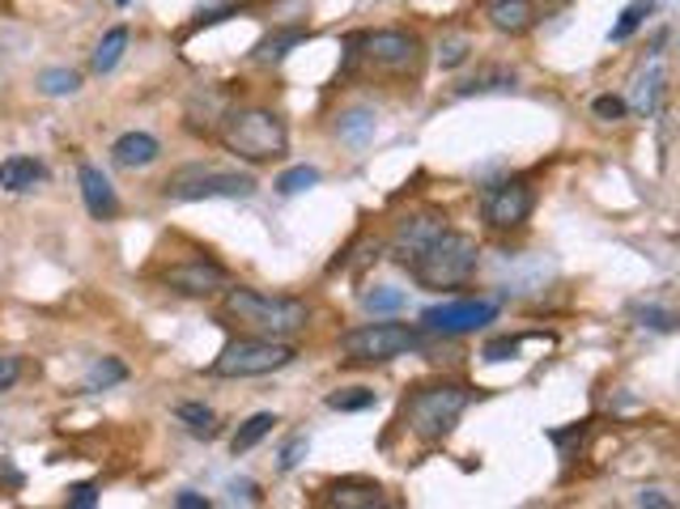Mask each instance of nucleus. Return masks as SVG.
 I'll use <instances>...</instances> for the list:
<instances>
[{
    "instance_id": "1",
    "label": "nucleus",
    "mask_w": 680,
    "mask_h": 509,
    "mask_svg": "<svg viewBox=\"0 0 680 509\" xmlns=\"http://www.w3.org/2000/svg\"><path fill=\"white\" fill-rule=\"evenodd\" d=\"M222 315L238 323L247 336H264V340H293L298 331L311 327V306L302 297H286V293H259V289L230 285Z\"/></svg>"
},
{
    "instance_id": "2",
    "label": "nucleus",
    "mask_w": 680,
    "mask_h": 509,
    "mask_svg": "<svg viewBox=\"0 0 680 509\" xmlns=\"http://www.w3.org/2000/svg\"><path fill=\"white\" fill-rule=\"evenodd\" d=\"M477 263H481V247L472 234H459V229H443L430 247H425L413 263H409V276L422 289H459L477 276Z\"/></svg>"
},
{
    "instance_id": "3",
    "label": "nucleus",
    "mask_w": 680,
    "mask_h": 509,
    "mask_svg": "<svg viewBox=\"0 0 680 509\" xmlns=\"http://www.w3.org/2000/svg\"><path fill=\"white\" fill-rule=\"evenodd\" d=\"M222 145L243 161H277L290 149V132L268 106H234L222 115Z\"/></svg>"
},
{
    "instance_id": "4",
    "label": "nucleus",
    "mask_w": 680,
    "mask_h": 509,
    "mask_svg": "<svg viewBox=\"0 0 680 509\" xmlns=\"http://www.w3.org/2000/svg\"><path fill=\"white\" fill-rule=\"evenodd\" d=\"M472 404V391L464 382H430L417 386L409 399H404V429L422 442H443L459 425V416L468 412Z\"/></svg>"
},
{
    "instance_id": "5",
    "label": "nucleus",
    "mask_w": 680,
    "mask_h": 509,
    "mask_svg": "<svg viewBox=\"0 0 680 509\" xmlns=\"http://www.w3.org/2000/svg\"><path fill=\"white\" fill-rule=\"evenodd\" d=\"M298 349L290 340H264V336H238L230 340L226 349L218 352L213 361V378H264V374H277L286 370Z\"/></svg>"
},
{
    "instance_id": "6",
    "label": "nucleus",
    "mask_w": 680,
    "mask_h": 509,
    "mask_svg": "<svg viewBox=\"0 0 680 509\" xmlns=\"http://www.w3.org/2000/svg\"><path fill=\"white\" fill-rule=\"evenodd\" d=\"M425 327H409V323H366L341 336V352L357 361V365H383L404 352L422 349Z\"/></svg>"
},
{
    "instance_id": "7",
    "label": "nucleus",
    "mask_w": 680,
    "mask_h": 509,
    "mask_svg": "<svg viewBox=\"0 0 680 509\" xmlns=\"http://www.w3.org/2000/svg\"><path fill=\"white\" fill-rule=\"evenodd\" d=\"M166 200H247L256 195L252 174L234 170H209V166H183L163 183Z\"/></svg>"
},
{
    "instance_id": "8",
    "label": "nucleus",
    "mask_w": 680,
    "mask_h": 509,
    "mask_svg": "<svg viewBox=\"0 0 680 509\" xmlns=\"http://www.w3.org/2000/svg\"><path fill=\"white\" fill-rule=\"evenodd\" d=\"M357 56L379 68V72H395V77H417L422 68V38L413 31H400V26H388V31H366L357 34Z\"/></svg>"
},
{
    "instance_id": "9",
    "label": "nucleus",
    "mask_w": 680,
    "mask_h": 509,
    "mask_svg": "<svg viewBox=\"0 0 680 509\" xmlns=\"http://www.w3.org/2000/svg\"><path fill=\"white\" fill-rule=\"evenodd\" d=\"M532 213H536V191L523 179L493 183L481 200V217H486L489 229H519V225L532 222Z\"/></svg>"
},
{
    "instance_id": "10",
    "label": "nucleus",
    "mask_w": 680,
    "mask_h": 509,
    "mask_svg": "<svg viewBox=\"0 0 680 509\" xmlns=\"http://www.w3.org/2000/svg\"><path fill=\"white\" fill-rule=\"evenodd\" d=\"M163 285L170 293H183V297H213V293H226L230 289V272L222 263L196 255V259H179L163 272Z\"/></svg>"
},
{
    "instance_id": "11",
    "label": "nucleus",
    "mask_w": 680,
    "mask_h": 509,
    "mask_svg": "<svg viewBox=\"0 0 680 509\" xmlns=\"http://www.w3.org/2000/svg\"><path fill=\"white\" fill-rule=\"evenodd\" d=\"M447 229V217L443 213H434V208H425V213H417V217H404V222L395 225V234H391V259L400 263V268H409L417 255L438 238Z\"/></svg>"
},
{
    "instance_id": "12",
    "label": "nucleus",
    "mask_w": 680,
    "mask_h": 509,
    "mask_svg": "<svg viewBox=\"0 0 680 509\" xmlns=\"http://www.w3.org/2000/svg\"><path fill=\"white\" fill-rule=\"evenodd\" d=\"M493 315H498L493 302H447V306H430L422 315V327L438 336H464V331L493 323Z\"/></svg>"
},
{
    "instance_id": "13",
    "label": "nucleus",
    "mask_w": 680,
    "mask_h": 509,
    "mask_svg": "<svg viewBox=\"0 0 680 509\" xmlns=\"http://www.w3.org/2000/svg\"><path fill=\"white\" fill-rule=\"evenodd\" d=\"M324 506H336V509H379V506H388V493H383L375 479L345 476V479H332V484L324 488Z\"/></svg>"
},
{
    "instance_id": "14",
    "label": "nucleus",
    "mask_w": 680,
    "mask_h": 509,
    "mask_svg": "<svg viewBox=\"0 0 680 509\" xmlns=\"http://www.w3.org/2000/svg\"><path fill=\"white\" fill-rule=\"evenodd\" d=\"M77 183H81V200H86L90 217H98V222H111V217L120 213V195H115L111 179H107L98 166L86 161V166L77 170Z\"/></svg>"
},
{
    "instance_id": "15",
    "label": "nucleus",
    "mask_w": 680,
    "mask_h": 509,
    "mask_svg": "<svg viewBox=\"0 0 680 509\" xmlns=\"http://www.w3.org/2000/svg\"><path fill=\"white\" fill-rule=\"evenodd\" d=\"M163 154V145H158V136H149V132H124L115 145H111V158L115 166H124V170H145V166H154Z\"/></svg>"
},
{
    "instance_id": "16",
    "label": "nucleus",
    "mask_w": 680,
    "mask_h": 509,
    "mask_svg": "<svg viewBox=\"0 0 680 509\" xmlns=\"http://www.w3.org/2000/svg\"><path fill=\"white\" fill-rule=\"evenodd\" d=\"M486 18L493 31L523 34V31H532V22H536V4H532V0H489Z\"/></svg>"
},
{
    "instance_id": "17",
    "label": "nucleus",
    "mask_w": 680,
    "mask_h": 509,
    "mask_svg": "<svg viewBox=\"0 0 680 509\" xmlns=\"http://www.w3.org/2000/svg\"><path fill=\"white\" fill-rule=\"evenodd\" d=\"M306 38H311L306 26H281V31H272L268 38H259L256 43V60L259 64H281L293 47H302Z\"/></svg>"
},
{
    "instance_id": "18",
    "label": "nucleus",
    "mask_w": 680,
    "mask_h": 509,
    "mask_svg": "<svg viewBox=\"0 0 680 509\" xmlns=\"http://www.w3.org/2000/svg\"><path fill=\"white\" fill-rule=\"evenodd\" d=\"M375 111H366V106H354V111H345L341 120H336V132H341V140L349 145V149H366L370 140H375Z\"/></svg>"
},
{
    "instance_id": "19",
    "label": "nucleus",
    "mask_w": 680,
    "mask_h": 509,
    "mask_svg": "<svg viewBox=\"0 0 680 509\" xmlns=\"http://www.w3.org/2000/svg\"><path fill=\"white\" fill-rule=\"evenodd\" d=\"M502 90H515V68H486V72H477V77H468V81H459L455 86V94L459 98H472V94H502Z\"/></svg>"
},
{
    "instance_id": "20",
    "label": "nucleus",
    "mask_w": 680,
    "mask_h": 509,
    "mask_svg": "<svg viewBox=\"0 0 680 509\" xmlns=\"http://www.w3.org/2000/svg\"><path fill=\"white\" fill-rule=\"evenodd\" d=\"M43 161L34 158H9L0 166V188L4 191H31L34 183H43Z\"/></svg>"
},
{
    "instance_id": "21",
    "label": "nucleus",
    "mask_w": 680,
    "mask_h": 509,
    "mask_svg": "<svg viewBox=\"0 0 680 509\" xmlns=\"http://www.w3.org/2000/svg\"><path fill=\"white\" fill-rule=\"evenodd\" d=\"M124 52H129V26H111V31L102 34V43H98L94 60H90V68H94L98 77L102 72H111L115 64L124 60Z\"/></svg>"
},
{
    "instance_id": "22",
    "label": "nucleus",
    "mask_w": 680,
    "mask_h": 509,
    "mask_svg": "<svg viewBox=\"0 0 680 509\" xmlns=\"http://www.w3.org/2000/svg\"><path fill=\"white\" fill-rule=\"evenodd\" d=\"M272 425H277V416L272 412H256L252 420H243V425H238V433L230 438V450H234V454H247L252 445H259L268 433H272Z\"/></svg>"
},
{
    "instance_id": "23",
    "label": "nucleus",
    "mask_w": 680,
    "mask_h": 509,
    "mask_svg": "<svg viewBox=\"0 0 680 509\" xmlns=\"http://www.w3.org/2000/svg\"><path fill=\"white\" fill-rule=\"evenodd\" d=\"M124 378H129V365L115 361V357H102V361L90 365V374H86V391H107V386H120Z\"/></svg>"
},
{
    "instance_id": "24",
    "label": "nucleus",
    "mask_w": 680,
    "mask_h": 509,
    "mask_svg": "<svg viewBox=\"0 0 680 509\" xmlns=\"http://www.w3.org/2000/svg\"><path fill=\"white\" fill-rule=\"evenodd\" d=\"M375 404H379V395L366 391V386H349V391L327 395V408H332V412H366V408H375Z\"/></svg>"
},
{
    "instance_id": "25",
    "label": "nucleus",
    "mask_w": 680,
    "mask_h": 509,
    "mask_svg": "<svg viewBox=\"0 0 680 509\" xmlns=\"http://www.w3.org/2000/svg\"><path fill=\"white\" fill-rule=\"evenodd\" d=\"M38 90L47 98L77 94V90H81V72H73V68H47V72L38 77Z\"/></svg>"
},
{
    "instance_id": "26",
    "label": "nucleus",
    "mask_w": 680,
    "mask_h": 509,
    "mask_svg": "<svg viewBox=\"0 0 680 509\" xmlns=\"http://www.w3.org/2000/svg\"><path fill=\"white\" fill-rule=\"evenodd\" d=\"M659 90H664V68H650V72H643V77H638V86H634V106H638L643 115H650V111L659 106Z\"/></svg>"
},
{
    "instance_id": "27",
    "label": "nucleus",
    "mask_w": 680,
    "mask_h": 509,
    "mask_svg": "<svg viewBox=\"0 0 680 509\" xmlns=\"http://www.w3.org/2000/svg\"><path fill=\"white\" fill-rule=\"evenodd\" d=\"M404 293L400 289H391V285H379V289H370L366 297H361V306L370 310V315H395V310H404Z\"/></svg>"
},
{
    "instance_id": "28",
    "label": "nucleus",
    "mask_w": 680,
    "mask_h": 509,
    "mask_svg": "<svg viewBox=\"0 0 680 509\" xmlns=\"http://www.w3.org/2000/svg\"><path fill=\"white\" fill-rule=\"evenodd\" d=\"M175 416H179V420L192 429L196 438H213V433H218V429H213V412H209L204 404H179V408H175Z\"/></svg>"
},
{
    "instance_id": "29",
    "label": "nucleus",
    "mask_w": 680,
    "mask_h": 509,
    "mask_svg": "<svg viewBox=\"0 0 680 509\" xmlns=\"http://www.w3.org/2000/svg\"><path fill=\"white\" fill-rule=\"evenodd\" d=\"M647 18H650V0H634V4L621 13V22L613 26V34H609V38H613V43H625V38L638 31Z\"/></svg>"
},
{
    "instance_id": "30",
    "label": "nucleus",
    "mask_w": 680,
    "mask_h": 509,
    "mask_svg": "<svg viewBox=\"0 0 680 509\" xmlns=\"http://www.w3.org/2000/svg\"><path fill=\"white\" fill-rule=\"evenodd\" d=\"M320 183V170L315 166H293V170H286L281 179H277V191L281 195H298V191L315 188Z\"/></svg>"
},
{
    "instance_id": "31",
    "label": "nucleus",
    "mask_w": 680,
    "mask_h": 509,
    "mask_svg": "<svg viewBox=\"0 0 680 509\" xmlns=\"http://www.w3.org/2000/svg\"><path fill=\"white\" fill-rule=\"evenodd\" d=\"M591 111H595V120H604V124H616V120H625V111H629V102L616 94H600L591 102Z\"/></svg>"
},
{
    "instance_id": "32",
    "label": "nucleus",
    "mask_w": 680,
    "mask_h": 509,
    "mask_svg": "<svg viewBox=\"0 0 680 509\" xmlns=\"http://www.w3.org/2000/svg\"><path fill=\"white\" fill-rule=\"evenodd\" d=\"M519 344H523L519 336H498V340H489L486 349H481V357H486L489 365H498V361H511L519 352Z\"/></svg>"
},
{
    "instance_id": "33",
    "label": "nucleus",
    "mask_w": 680,
    "mask_h": 509,
    "mask_svg": "<svg viewBox=\"0 0 680 509\" xmlns=\"http://www.w3.org/2000/svg\"><path fill=\"white\" fill-rule=\"evenodd\" d=\"M634 315L643 318V327H655V331H677V315L664 310V306H638Z\"/></svg>"
},
{
    "instance_id": "34",
    "label": "nucleus",
    "mask_w": 680,
    "mask_h": 509,
    "mask_svg": "<svg viewBox=\"0 0 680 509\" xmlns=\"http://www.w3.org/2000/svg\"><path fill=\"white\" fill-rule=\"evenodd\" d=\"M18 378H22V357L18 352H4L0 357V391H13Z\"/></svg>"
},
{
    "instance_id": "35",
    "label": "nucleus",
    "mask_w": 680,
    "mask_h": 509,
    "mask_svg": "<svg viewBox=\"0 0 680 509\" xmlns=\"http://www.w3.org/2000/svg\"><path fill=\"white\" fill-rule=\"evenodd\" d=\"M464 60H468V38H459V34H455V38H447V43H443L438 64H443V68H455V64H464Z\"/></svg>"
},
{
    "instance_id": "36",
    "label": "nucleus",
    "mask_w": 680,
    "mask_h": 509,
    "mask_svg": "<svg viewBox=\"0 0 680 509\" xmlns=\"http://www.w3.org/2000/svg\"><path fill=\"white\" fill-rule=\"evenodd\" d=\"M634 506H643V509H677V501H672V497H664V488H643V493L634 497Z\"/></svg>"
},
{
    "instance_id": "37",
    "label": "nucleus",
    "mask_w": 680,
    "mask_h": 509,
    "mask_svg": "<svg viewBox=\"0 0 680 509\" xmlns=\"http://www.w3.org/2000/svg\"><path fill=\"white\" fill-rule=\"evenodd\" d=\"M68 506L73 509L98 506V484H77V488H68Z\"/></svg>"
},
{
    "instance_id": "38",
    "label": "nucleus",
    "mask_w": 680,
    "mask_h": 509,
    "mask_svg": "<svg viewBox=\"0 0 680 509\" xmlns=\"http://www.w3.org/2000/svg\"><path fill=\"white\" fill-rule=\"evenodd\" d=\"M302 454H306V438H293V442L281 450V472H293V467L302 463Z\"/></svg>"
},
{
    "instance_id": "39",
    "label": "nucleus",
    "mask_w": 680,
    "mask_h": 509,
    "mask_svg": "<svg viewBox=\"0 0 680 509\" xmlns=\"http://www.w3.org/2000/svg\"><path fill=\"white\" fill-rule=\"evenodd\" d=\"M238 13V4H222V9H200V18H196V26H218V22H226Z\"/></svg>"
},
{
    "instance_id": "40",
    "label": "nucleus",
    "mask_w": 680,
    "mask_h": 509,
    "mask_svg": "<svg viewBox=\"0 0 680 509\" xmlns=\"http://www.w3.org/2000/svg\"><path fill=\"white\" fill-rule=\"evenodd\" d=\"M175 506L179 509H209L213 501H209V497H200V493H179V497H175Z\"/></svg>"
},
{
    "instance_id": "41",
    "label": "nucleus",
    "mask_w": 680,
    "mask_h": 509,
    "mask_svg": "<svg viewBox=\"0 0 680 509\" xmlns=\"http://www.w3.org/2000/svg\"><path fill=\"white\" fill-rule=\"evenodd\" d=\"M230 493H234V501H238V497H243V501H252V506L259 501V488L252 484V479H243V484H230Z\"/></svg>"
},
{
    "instance_id": "42",
    "label": "nucleus",
    "mask_w": 680,
    "mask_h": 509,
    "mask_svg": "<svg viewBox=\"0 0 680 509\" xmlns=\"http://www.w3.org/2000/svg\"><path fill=\"white\" fill-rule=\"evenodd\" d=\"M120 4H129V0H120Z\"/></svg>"
}]
</instances>
